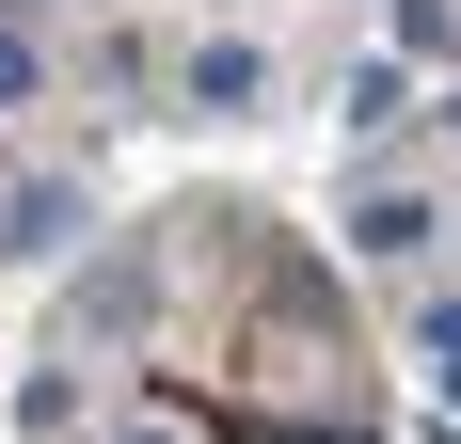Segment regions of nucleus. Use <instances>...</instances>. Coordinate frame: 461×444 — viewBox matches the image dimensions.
Instances as JSON below:
<instances>
[{
	"label": "nucleus",
	"mask_w": 461,
	"mask_h": 444,
	"mask_svg": "<svg viewBox=\"0 0 461 444\" xmlns=\"http://www.w3.org/2000/svg\"><path fill=\"white\" fill-rule=\"evenodd\" d=\"M176 95H191V111H255V95H271V64H255L239 32H207V48L176 64Z\"/></svg>",
	"instance_id": "nucleus-3"
},
{
	"label": "nucleus",
	"mask_w": 461,
	"mask_h": 444,
	"mask_svg": "<svg viewBox=\"0 0 461 444\" xmlns=\"http://www.w3.org/2000/svg\"><path fill=\"white\" fill-rule=\"evenodd\" d=\"M398 48H461V0H398Z\"/></svg>",
	"instance_id": "nucleus-6"
},
{
	"label": "nucleus",
	"mask_w": 461,
	"mask_h": 444,
	"mask_svg": "<svg viewBox=\"0 0 461 444\" xmlns=\"http://www.w3.org/2000/svg\"><path fill=\"white\" fill-rule=\"evenodd\" d=\"M80 175H16V191H0V254H64V238H80Z\"/></svg>",
	"instance_id": "nucleus-1"
},
{
	"label": "nucleus",
	"mask_w": 461,
	"mask_h": 444,
	"mask_svg": "<svg viewBox=\"0 0 461 444\" xmlns=\"http://www.w3.org/2000/svg\"><path fill=\"white\" fill-rule=\"evenodd\" d=\"M32 80H48V64H32V32H0V111H16Z\"/></svg>",
	"instance_id": "nucleus-8"
},
{
	"label": "nucleus",
	"mask_w": 461,
	"mask_h": 444,
	"mask_svg": "<svg viewBox=\"0 0 461 444\" xmlns=\"http://www.w3.org/2000/svg\"><path fill=\"white\" fill-rule=\"evenodd\" d=\"M446 128H461V95H446Z\"/></svg>",
	"instance_id": "nucleus-10"
},
{
	"label": "nucleus",
	"mask_w": 461,
	"mask_h": 444,
	"mask_svg": "<svg viewBox=\"0 0 461 444\" xmlns=\"http://www.w3.org/2000/svg\"><path fill=\"white\" fill-rule=\"evenodd\" d=\"M350 254H366V270H414L429 254V191H350Z\"/></svg>",
	"instance_id": "nucleus-2"
},
{
	"label": "nucleus",
	"mask_w": 461,
	"mask_h": 444,
	"mask_svg": "<svg viewBox=\"0 0 461 444\" xmlns=\"http://www.w3.org/2000/svg\"><path fill=\"white\" fill-rule=\"evenodd\" d=\"M429 381L461 397V302H429Z\"/></svg>",
	"instance_id": "nucleus-7"
},
{
	"label": "nucleus",
	"mask_w": 461,
	"mask_h": 444,
	"mask_svg": "<svg viewBox=\"0 0 461 444\" xmlns=\"http://www.w3.org/2000/svg\"><path fill=\"white\" fill-rule=\"evenodd\" d=\"M112 444H207V429H191V413H128Z\"/></svg>",
	"instance_id": "nucleus-9"
},
{
	"label": "nucleus",
	"mask_w": 461,
	"mask_h": 444,
	"mask_svg": "<svg viewBox=\"0 0 461 444\" xmlns=\"http://www.w3.org/2000/svg\"><path fill=\"white\" fill-rule=\"evenodd\" d=\"M334 111H350V143H382L398 111H414V80H398V64H350V95H334Z\"/></svg>",
	"instance_id": "nucleus-5"
},
{
	"label": "nucleus",
	"mask_w": 461,
	"mask_h": 444,
	"mask_svg": "<svg viewBox=\"0 0 461 444\" xmlns=\"http://www.w3.org/2000/svg\"><path fill=\"white\" fill-rule=\"evenodd\" d=\"M143 302H159V254H112L80 286V350H95V333H143Z\"/></svg>",
	"instance_id": "nucleus-4"
}]
</instances>
